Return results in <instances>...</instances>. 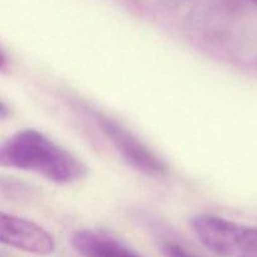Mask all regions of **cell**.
<instances>
[{"instance_id": "cell-1", "label": "cell", "mask_w": 257, "mask_h": 257, "mask_svg": "<svg viewBox=\"0 0 257 257\" xmlns=\"http://www.w3.org/2000/svg\"><path fill=\"white\" fill-rule=\"evenodd\" d=\"M3 167L35 173L57 185L84 180L88 167L73 153L37 130H23L10 136L0 147Z\"/></svg>"}, {"instance_id": "cell-2", "label": "cell", "mask_w": 257, "mask_h": 257, "mask_svg": "<svg viewBox=\"0 0 257 257\" xmlns=\"http://www.w3.org/2000/svg\"><path fill=\"white\" fill-rule=\"evenodd\" d=\"M193 233L211 252L221 257H257V227L220 216L201 213L191 220Z\"/></svg>"}, {"instance_id": "cell-3", "label": "cell", "mask_w": 257, "mask_h": 257, "mask_svg": "<svg viewBox=\"0 0 257 257\" xmlns=\"http://www.w3.org/2000/svg\"><path fill=\"white\" fill-rule=\"evenodd\" d=\"M94 120L105 137L120 153L125 162L133 168L151 177H163L168 173V167L155 152L150 150L137 136L123 127L113 118L94 112Z\"/></svg>"}, {"instance_id": "cell-4", "label": "cell", "mask_w": 257, "mask_h": 257, "mask_svg": "<svg viewBox=\"0 0 257 257\" xmlns=\"http://www.w3.org/2000/svg\"><path fill=\"white\" fill-rule=\"evenodd\" d=\"M0 240L4 245L34 255L47 256L55 250L54 238L45 228L5 212L0 215Z\"/></svg>"}, {"instance_id": "cell-5", "label": "cell", "mask_w": 257, "mask_h": 257, "mask_svg": "<svg viewBox=\"0 0 257 257\" xmlns=\"http://www.w3.org/2000/svg\"><path fill=\"white\" fill-rule=\"evenodd\" d=\"M70 243L82 257H141L109 233L90 228L74 231Z\"/></svg>"}, {"instance_id": "cell-6", "label": "cell", "mask_w": 257, "mask_h": 257, "mask_svg": "<svg viewBox=\"0 0 257 257\" xmlns=\"http://www.w3.org/2000/svg\"><path fill=\"white\" fill-rule=\"evenodd\" d=\"M162 251L166 257H200L190 252L187 248L181 246L180 243L172 242V241H166L162 243Z\"/></svg>"}, {"instance_id": "cell-7", "label": "cell", "mask_w": 257, "mask_h": 257, "mask_svg": "<svg viewBox=\"0 0 257 257\" xmlns=\"http://www.w3.org/2000/svg\"><path fill=\"white\" fill-rule=\"evenodd\" d=\"M250 2H252V3H253V4H255V5H257V0H250Z\"/></svg>"}]
</instances>
